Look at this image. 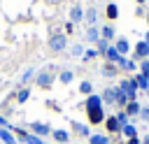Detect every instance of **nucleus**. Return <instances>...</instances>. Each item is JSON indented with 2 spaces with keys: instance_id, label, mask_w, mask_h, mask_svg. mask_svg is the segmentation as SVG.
Listing matches in <instances>:
<instances>
[{
  "instance_id": "nucleus-20",
  "label": "nucleus",
  "mask_w": 149,
  "mask_h": 144,
  "mask_svg": "<svg viewBox=\"0 0 149 144\" xmlns=\"http://www.w3.org/2000/svg\"><path fill=\"white\" fill-rule=\"evenodd\" d=\"M51 135H54V139H56L58 144H65V142H68V137H70V132H68V130H61V128L51 130Z\"/></svg>"
},
{
  "instance_id": "nucleus-40",
  "label": "nucleus",
  "mask_w": 149,
  "mask_h": 144,
  "mask_svg": "<svg viewBox=\"0 0 149 144\" xmlns=\"http://www.w3.org/2000/svg\"><path fill=\"white\" fill-rule=\"evenodd\" d=\"M144 144H149V135H147V139H144Z\"/></svg>"
},
{
  "instance_id": "nucleus-5",
  "label": "nucleus",
  "mask_w": 149,
  "mask_h": 144,
  "mask_svg": "<svg viewBox=\"0 0 149 144\" xmlns=\"http://www.w3.org/2000/svg\"><path fill=\"white\" fill-rule=\"evenodd\" d=\"M79 21H84V7L77 2V5H72V9H70V23H79Z\"/></svg>"
},
{
  "instance_id": "nucleus-16",
  "label": "nucleus",
  "mask_w": 149,
  "mask_h": 144,
  "mask_svg": "<svg viewBox=\"0 0 149 144\" xmlns=\"http://www.w3.org/2000/svg\"><path fill=\"white\" fill-rule=\"evenodd\" d=\"M128 116H140V111H142V105L137 102V100H133V102H128L126 105V109H123Z\"/></svg>"
},
{
  "instance_id": "nucleus-22",
  "label": "nucleus",
  "mask_w": 149,
  "mask_h": 144,
  "mask_svg": "<svg viewBox=\"0 0 149 144\" xmlns=\"http://www.w3.org/2000/svg\"><path fill=\"white\" fill-rule=\"evenodd\" d=\"M72 79H74V72L72 70H61V74H58V81L61 84L68 86V84H72Z\"/></svg>"
},
{
  "instance_id": "nucleus-41",
  "label": "nucleus",
  "mask_w": 149,
  "mask_h": 144,
  "mask_svg": "<svg viewBox=\"0 0 149 144\" xmlns=\"http://www.w3.org/2000/svg\"><path fill=\"white\" fill-rule=\"evenodd\" d=\"M147 95H149V88H147Z\"/></svg>"
},
{
  "instance_id": "nucleus-3",
  "label": "nucleus",
  "mask_w": 149,
  "mask_h": 144,
  "mask_svg": "<svg viewBox=\"0 0 149 144\" xmlns=\"http://www.w3.org/2000/svg\"><path fill=\"white\" fill-rule=\"evenodd\" d=\"M35 84H37L40 88H49V86L54 84V72H51V70H40V72H35Z\"/></svg>"
},
{
  "instance_id": "nucleus-33",
  "label": "nucleus",
  "mask_w": 149,
  "mask_h": 144,
  "mask_svg": "<svg viewBox=\"0 0 149 144\" xmlns=\"http://www.w3.org/2000/svg\"><path fill=\"white\" fill-rule=\"evenodd\" d=\"M114 116H116V121H119V125H121V128H123V125H128V123H130V121H128V114H126V111H123V109H121V111H119V114H114Z\"/></svg>"
},
{
  "instance_id": "nucleus-2",
  "label": "nucleus",
  "mask_w": 149,
  "mask_h": 144,
  "mask_svg": "<svg viewBox=\"0 0 149 144\" xmlns=\"http://www.w3.org/2000/svg\"><path fill=\"white\" fill-rule=\"evenodd\" d=\"M119 88L128 95V100H130V102H133V100H137V84H135V79H133V77H130V79H121Z\"/></svg>"
},
{
  "instance_id": "nucleus-27",
  "label": "nucleus",
  "mask_w": 149,
  "mask_h": 144,
  "mask_svg": "<svg viewBox=\"0 0 149 144\" xmlns=\"http://www.w3.org/2000/svg\"><path fill=\"white\" fill-rule=\"evenodd\" d=\"M88 144H109V137L107 135H91Z\"/></svg>"
},
{
  "instance_id": "nucleus-26",
  "label": "nucleus",
  "mask_w": 149,
  "mask_h": 144,
  "mask_svg": "<svg viewBox=\"0 0 149 144\" xmlns=\"http://www.w3.org/2000/svg\"><path fill=\"white\" fill-rule=\"evenodd\" d=\"M121 132H123V135H126L128 139H133V137H137V128H135L133 123H128V125H123V128H121Z\"/></svg>"
},
{
  "instance_id": "nucleus-25",
  "label": "nucleus",
  "mask_w": 149,
  "mask_h": 144,
  "mask_svg": "<svg viewBox=\"0 0 149 144\" xmlns=\"http://www.w3.org/2000/svg\"><path fill=\"white\" fill-rule=\"evenodd\" d=\"M79 93H81V95H93V84H91L88 79H84V81L79 84Z\"/></svg>"
},
{
  "instance_id": "nucleus-6",
  "label": "nucleus",
  "mask_w": 149,
  "mask_h": 144,
  "mask_svg": "<svg viewBox=\"0 0 149 144\" xmlns=\"http://www.w3.org/2000/svg\"><path fill=\"white\" fill-rule=\"evenodd\" d=\"M135 58H140V60H147L149 58V44L142 39V42H137L135 44V53H133Z\"/></svg>"
},
{
  "instance_id": "nucleus-28",
  "label": "nucleus",
  "mask_w": 149,
  "mask_h": 144,
  "mask_svg": "<svg viewBox=\"0 0 149 144\" xmlns=\"http://www.w3.org/2000/svg\"><path fill=\"white\" fill-rule=\"evenodd\" d=\"M116 72H119V67L112 65V63H107V65L102 67V77H116Z\"/></svg>"
},
{
  "instance_id": "nucleus-21",
  "label": "nucleus",
  "mask_w": 149,
  "mask_h": 144,
  "mask_svg": "<svg viewBox=\"0 0 149 144\" xmlns=\"http://www.w3.org/2000/svg\"><path fill=\"white\" fill-rule=\"evenodd\" d=\"M133 79H135V84H137V91H144V93H147V88H149V79H147V77H142L140 72H135V77H133Z\"/></svg>"
},
{
  "instance_id": "nucleus-32",
  "label": "nucleus",
  "mask_w": 149,
  "mask_h": 144,
  "mask_svg": "<svg viewBox=\"0 0 149 144\" xmlns=\"http://www.w3.org/2000/svg\"><path fill=\"white\" fill-rule=\"evenodd\" d=\"M107 49H109V42L100 37V39H98V44H95V51H98V53H107Z\"/></svg>"
},
{
  "instance_id": "nucleus-11",
  "label": "nucleus",
  "mask_w": 149,
  "mask_h": 144,
  "mask_svg": "<svg viewBox=\"0 0 149 144\" xmlns=\"http://www.w3.org/2000/svg\"><path fill=\"white\" fill-rule=\"evenodd\" d=\"M84 21L88 23V28H91V26H95V21H98V12H95V7L84 9Z\"/></svg>"
},
{
  "instance_id": "nucleus-34",
  "label": "nucleus",
  "mask_w": 149,
  "mask_h": 144,
  "mask_svg": "<svg viewBox=\"0 0 149 144\" xmlns=\"http://www.w3.org/2000/svg\"><path fill=\"white\" fill-rule=\"evenodd\" d=\"M140 74H142V77H147V79H149V58H147V60H142V63H140Z\"/></svg>"
},
{
  "instance_id": "nucleus-35",
  "label": "nucleus",
  "mask_w": 149,
  "mask_h": 144,
  "mask_svg": "<svg viewBox=\"0 0 149 144\" xmlns=\"http://www.w3.org/2000/svg\"><path fill=\"white\" fill-rule=\"evenodd\" d=\"M70 51H72L70 56H84V46H81V44H72Z\"/></svg>"
},
{
  "instance_id": "nucleus-4",
  "label": "nucleus",
  "mask_w": 149,
  "mask_h": 144,
  "mask_svg": "<svg viewBox=\"0 0 149 144\" xmlns=\"http://www.w3.org/2000/svg\"><path fill=\"white\" fill-rule=\"evenodd\" d=\"M30 132L35 137H47V135H51V125L49 123H42V121H33L30 123Z\"/></svg>"
},
{
  "instance_id": "nucleus-39",
  "label": "nucleus",
  "mask_w": 149,
  "mask_h": 144,
  "mask_svg": "<svg viewBox=\"0 0 149 144\" xmlns=\"http://www.w3.org/2000/svg\"><path fill=\"white\" fill-rule=\"evenodd\" d=\"M137 2H140V5H144V2H147V0H137Z\"/></svg>"
},
{
  "instance_id": "nucleus-31",
  "label": "nucleus",
  "mask_w": 149,
  "mask_h": 144,
  "mask_svg": "<svg viewBox=\"0 0 149 144\" xmlns=\"http://www.w3.org/2000/svg\"><path fill=\"white\" fill-rule=\"evenodd\" d=\"M28 98H30V88H21V91L16 93V102H19V105H23Z\"/></svg>"
},
{
  "instance_id": "nucleus-12",
  "label": "nucleus",
  "mask_w": 149,
  "mask_h": 144,
  "mask_svg": "<svg viewBox=\"0 0 149 144\" xmlns=\"http://www.w3.org/2000/svg\"><path fill=\"white\" fill-rule=\"evenodd\" d=\"M114 35H116V30H114V26H112V23H107V26H102V28H100V37H102V39L112 42V39H114Z\"/></svg>"
},
{
  "instance_id": "nucleus-9",
  "label": "nucleus",
  "mask_w": 149,
  "mask_h": 144,
  "mask_svg": "<svg viewBox=\"0 0 149 144\" xmlns=\"http://www.w3.org/2000/svg\"><path fill=\"white\" fill-rule=\"evenodd\" d=\"M114 49H116V51H119V53H121V56L126 58V53L130 51V42H128L126 37H119V39L114 42Z\"/></svg>"
},
{
  "instance_id": "nucleus-1",
  "label": "nucleus",
  "mask_w": 149,
  "mask_h": 144,
  "mask_svg": "<svg viewBox=\"0 0 149 144\" xmlns=\"http://www.w3.org/2000/svg\"><path fill=\"white\" fill-rule=\"evenodd\" d=\"M65 46H68V35H65V33H54V35L49 37V49H51V51L61 53Z\"/></svg>"
},
{
  "instance_id": "nucleus-7",
  "label": "nucleus",
  "mask_w": 149,
  "mask_h": 144,
  "mask_svg": "<svg viewBox=\"0 0 149 144\" xmlns=\"http://www.w3.org/2000/svg\"><path fill=\"white\" fill-rule=\"evenodd\" d=\"M116 91L119 88H105L102 91V105H116Z\"/></svg>"
},
{
  "instance_id": "nucleus-37",
  "label": "nucleus",
  "mask_w": 149,
  "mask_h": 144,
  "mask_svg": "<svg viewBox=\"0 0 149 144\" xmlns=\"http://www.w3.org/2000/svg\"><path fill=\"white\" fill-rule=\"evenodd\" d=\"M126 144H142V142H140V139H137V137H133V139H128V142H126Z\"/></svg>"
},
{
  "instance_id": "nucleus-38",
  "label": "nucleus",
  "mask_w": 149,
  "mask_h": 144,
  "mask_svg": "<svg viewBox=\"0 0 149 144\" xmlns=\"http://www.w3.org/2000/svg\"><path fill=\"white\" fill-rule=\"evenodd\" d=\"M144 42H147V44H149V30H147V33H144Z\"/></svg>"
},
{
  "instance_id": "nucleus-24",
  "label": "nucleus",
  "mask_w": 149,
  "mask_h": 144,
  "mask_svg": "<svg viewBox=\"0 0 149 144\" xmlns=\"http://www.w3.org/2000/svg\"><path fill=\"white\" fill-rule=\"evenodd\" d=\"M105 14H107V19H109V21H114V19L119 16V7H116L114 2H109V5L105 7Z\"/></svg>"
},
{
  "instance_id": "nucleus-30",
  "label": "nucleus",
  "mask_w": 149,
  "mask_h": 144,
  "mask_svg": "<svg viewBox=\"0 0 149 144\" xmlns=\"http://www.w3.org/2000/svg\"><path fill=\"white\" fill-rule=\"evenodd\" d=\"M98 56V51H95V46H91V49H84V56H81V60L84 63H88V60H93Z\"/></svg>"
},
{
  "instance_id": "nucleus-10",
  "label": "nucleus",
  "mask_w": 149,
  "mask_h": 144,
  "mask_svg": "<svg viewBox=\"0 0 149 144\" xmlns=\"http://www.w3.org/2000/svg\"><path fill=\"white\" fill-rule=\"evenodd\" d=\"M105 58H107V63H112V65H119V60L123 58L116 49H114V44H109V49H107V53H105Z\"/></svg>"
},
{
  "instance_id": "nucleus-14",
  "label": "nucleus",
  "mask_w": 149,
  "mask_h": 144,
  "mask_svg": "<svg viewBox=\"0 0 149 144\" xmlns=\"http://www.w3.org/2000/svg\"><path fill=\"white\" fill-rule=\"evenodd\" d=\"M116 67H121V70H126V72H135V70H137V63H135L133 58H121Z\"/></svg>"
},
{
  "instance_id": "nucleus-8",
  "label": "nucleus",
  "mask_w": 149,
  "mask_h": 144,
  "mask_svg": "<svg viewBox=\"0 0 149 144\" xmlns=\"http://www.w3.org/2000/svg\"><path fill=\"white\" fill-rule=\"evenodd\" d=\"M91 109H102V98L95 93L86 98V111H91Z\"/></svg>"
},
{
  "instance_id": "nucleus-19",
  "label": "nucleus",
  "mask_w": 149,
  "mask_h": 144,
  "mask_svg": "<svg viewBox=\"0 0 149 144\" xmlns=\"http://www.w3.org/2000/svg\"><path fill=\"white\" fill-rule=\"evenodd\" d=\"M105 125H107L109 132H121V125H119L116 116H107V118H105Z\"/></svg>"
},
{
  "instance_id": "nucleus-42",
  "label": "nucleus",
  "mask_w": 149,
  "mask_h": 144,
  "mask_svg": "<svg viewBox=\"0 0 149 144\" xmlns=\"http://www.w3.org/2000/svg\"><path fill=\"white\" fill-rule=\"evenodd\" d=\"M65 144H70V142H65Z\"/></svg>"
},
{
  "instance_id": "nucleus-36",
  "label": "nucleus",
  "mask_w": 149,
  "mask_h": 144,
  "mask_svg": "<svg viewBox=\"0 0 149 144\" xmlns=\"http://www.w3.org/2000/svg\"><path fill=\"white\" fill-rule=\"evenodd\" d=\"M140 118L149 121V105H144V107H142V111H140Z\"/></svg>"
},
{
  "instance_id": "nucleus-13",
  "label": "nucleus",
  "mask_w": 149,
  "mask_h": 144,
  "mask_svg": "<svg viewBox=\"0 0 149 144\" xmlns=\"http://www.w3.org/2000/svg\"><path fill=\"white\" fill-rule=\"evenodd\" d=\"M84 37H86L88 42H93V46H95V44H98V39H100V28H98V26H91V28L86 30V35H84Z\"/></svg>"
},
{
  "instance_id": "nucleus-17",
  "label": "nucleus",
  "mask_w": 149,
  "mask_h": 144,
  "mask_svg": "<svg viewBox=\"0 0 149 144\" xmlns=\"http://www.w3.org/2000/svg\"><path fill=\"white\" fill-rule=\"evenodd\" d=\"M72 130H74L79 137H91V130H88L86 123H77V121H72Z\"/></svg>"
},
{
  "instance_id": "nucleus-23",
  "label": "nucleus",
  "mask_w": 149,
  "mask_h": 144,
  "mask_svg": "<svg viewBox=\"0 0 149 144\" xmlns=\"http://www.w3.org/2000/svg\"><path fill=\"white\" fill-rule=\"evenodd\" d=\"M86 114H88V121H91V123H100V121L105 118V111H102V109H91V111H86Z\"/></svg>"
},
{
  "instance_id": "nucleus-29",
  "label": "nucleus",
  "mask_w": 149,
  "mask_h": 144,
  "mask_svg": "<svg viewBox=\"0 0 149 144\" xmlns=\"http://www.w3.org/2000/svg\"><path fill=\"white\" fill-rule=\"evenodd\" d=\"M128 102H130V100H128V95H126V93H123V91L119 88V91H116V105L126 109V105H128Z\"/></svg>"
},
{
  "instance_id": "nucleus-18",
  "label": "nucleus",
  "mask_w": 149,
  "mask_h": 144,
  "mask_svg": "<svg viewBox=\"0 0 149 144\" xmlns=\"http://www.w3.org/2000/svg\"><path fill=\"white\" fill-rule=\"evenodd\" d=\"M0 142H2V144H19V142H16V137H14V132H12V130H7V128H5V130H0Z\"/></svg>"
},
{
  "instance_id": "nucleus-15",
  "label": "nucleus",
  "mask_w": 149,
  "mask_h": 144,
  "mask_svg": "<svg viewBox=\"0 0 149 144\" xmlns=\"http://www.w3.org/2000/svg\"><path fill=\"white\" fill-rule=\"evenodd\" d=\"M33 79H35V70H33V67H28V70H23V74L19 77V86H21V88H26V84H28V81H33Z\"/></svg>"
}]
</instances>
